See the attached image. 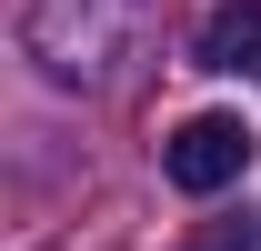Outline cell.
<instances>
[{
	"instance_id": "277c9868",
	"label": "cell",
	"mask_w": 261,
	"mask_h": 251,
	"mask_svg": "<svg viewBox=\"0 0 261 251\" xmlns=\"http://www.w3.org/2000/svg\"><path fill=\"white\" fill-rule=\"evenodd\" d=\"M201 251H251V241H241V231H211V241H201Z\"/></svg>"
},
{
	"instance_id": "6da1fadb",
	"label": "cell",
	"mask_w": 261,
	"mask_h": 251,
	"mask_svg": "<svg viewBox=\"0 0 261 251\" xmlns=\"http://www.w3.org/2000/svg\"><path fill=\"white\" fill-rule=\"evenodd\" d=\"M241 161H251V131H241V111H191V121L161 141L171 191H191V201H211L221 181H241Z\"/></svg>"
},
{
	"instance_id": "7a4b0ae2",
	"label": "cell",
	"mask_w": 261,
	"mask_h": 251,
	"mask_svg": "<svg viewBox=\"0 0 261 251\" xmlns=\"http://www.w3.org/2000/svg\"><path fill=\"white\" fill-rule=\"evenodd\" d=\"M111 51V0H40L31 10V61H50V81H91Z\"/></svg>"
},
{
	"instance_id": "3957f363",
	"label": "cell",
	"mask_w": 261,
	"mask_h": 251,
	"mask_svg": "<svg viewBox=\"0 0 261 251\" xmlns=\"http://www.w3.org/2000/svg\"><path fill=\"white\" fill-rule=\"evenodd\" d=\"M201 70H261V0H221L201 20Z\"/></svg>"
}]
</instances>
